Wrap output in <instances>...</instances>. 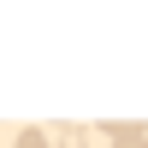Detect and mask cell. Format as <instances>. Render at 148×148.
I'll return each instance as SVG.
<instances>
[{
    "label": "cell",
    "instance_id": "cell-1",
    "mask_svg": "<svg viewBox=\"0 0 148 148\" xmlns=\"http://www.w3.org/2000/svg\"><path fill=\"white\" fill-rule=\"evenodd\" d=\"M107 136H113V148H148V130L136 119H107Z\"/></svg>",
    "mask_w": 148,
    "mask_h": 148
},
{
    "label": "cell",
    "instance_id": "cell-2",
    "mask_svg": "<svg viewBox=\"0 0 148 148\" xmlns=\"http://www.w3.org/2000/svg\"><path fill=\"white\" fill-rule=\"evenodd\" d=\"M47 148H83V130L77 125H59L53 136H47Z\"/></svg>",
    "mask_w": 148,
    "mask_h": 148
},
{
    "label": "cell",
    "instance_id": "cell-3",
    "mask_svg": "<svg viewBox=\"0 0 148 148\" xmlns=\"http://www.w3.org/2000/svg\"><path fill=\"white\" fill-rule=\"evenodd\" d=\"M18 148H47V130H18Z\"/></svg>",
    "mask_w": 148,
    "mask_h": 148
}]
</instances>
